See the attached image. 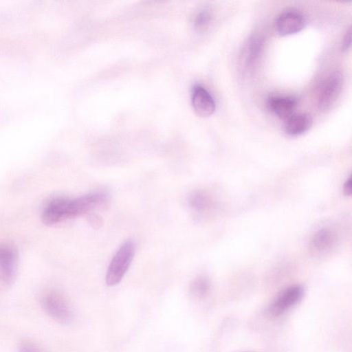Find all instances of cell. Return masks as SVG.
<instances>
[{
	"label": "cell",
	"instance_id": "8992f818",
	"mask_svg": "<svg viewBox=\"0 0 352 352\" xmlns=\"http://www.w3.org/2000/svg\"><path fill=\"white\" fill-rule=\"evenodd\" d=\"M107 194L103 192L89 193L82 197L69 199L67 205V217H75L83 214L97 206L104 204L107 200Z\"/></svg>",
	"mask_w": 352,
	"mask_h": 352
},
{
	"label": "cell",
	"instance_id": "9a60e30c",
	"mask_svg": "<svg viewBox=\"0 0 352 352\" xmlns=\"http://www.w3.org/2000/svg\"><path fill=\"white\" fill-rule=\"evenodd\" d=\"M210 289V283L206 276L196 278L190 285V294L197 298L206 296Z\"/></svg>",
	"mask_w": 352,
	"mask_h": 352
},
{
	"label": "cell",
	"instance_id": "2e32d148",
	"mask_svg": "<svg viewBox=\"0 0 352 352\" xmlns=\"http://www.w3.org/2000/svg\"><path fill=\"white\" fill-rule=\"evenodd\" d=\"M212 14L210 10L204 9L197 14L194 19V28L198 32L206 30L210 25Z\"/></svg>",
	"mask_w": 352,
	"mask_h": 352
},
{
	"label": "cell",
	"instance_id": "5bb4252c",
	"mask_svg": "<svg viewBox=\"0 0 352 352\" xmlns=\"http://www.w3.org/2000/svg\"><path fill=\"white\" fill-rule=\"evenodd\" d=\"M189 206L196 212H201L210 206L208 196L202 191L197 190L191 193L188 197Z\"/></svg>",
	"mask_w": 352,
	"mask_h": 352
},
{
	"label": "cell",
	"instance_id": "e0dca14e",
	"mask_svg": "<svg viewBox=\"0 0 352 352\" xmlns=\"http://www.w3.org/2000/svg\"><path fill=\"white\" fill-rule=\"evenodd\" d=\"M351 45V27H349L344 36L342 49L343 51L346 52L350 49Z\"/></svg>",
	"mask_w": 352,
	"mask_h": 352
},
{
	"label": "cell",
	"instance_id": "6da1fadb",
	"mask_svg": "<svg viewBox=\"0 0 352 352\" xmlns=\"http://www.w3.org/2000/svg\"><path fill=\"white\" fill-rule=\"evenodd\" d=\"M135 254L134 244L131 241L123 243L112 258L107 271L105 282L108 286L118 284L127 271Z\"/></svg>",
	"mask_w": 352,
	"mask_h": 352
},
{
	"label": "cell",
	"instance_id": "ffe728a7",
	"mask_svg": "<svg viewBox=\"0 0 352 352\" xmlns=\"http://www.w3.org/2000/svg\"><path fill=\"white\" fill-rule=\"evenodd\" d=\"M344 192L345 195H351V177L346 181L344 184Z\"/></svg>",
	"mask_w": 352,
	"mask_h": 352
},
{
	"label": "cell",
	"instance_id": "7a4b0ae2",
	"mask_svg": "<svg viewBox=\"0 0 352 352\" xmlns=\"http://www.w3.org/2000/svg\"><path fill=\"white\" fill-rule=\"evenodd\" d=\"M45 311L54 320L62 324H69L74 319V313L66 298L60 293L50 291L41 300Z\"/></svg>",
	"mask_w": 352,
	"mask_h": 352
},
{
	"label": "cell",
	"instance_id": "8fae6325",
	"mask_svg": "<svg viewBox=\"0 0 352 352\" xmlns=\"http://www.w3.org/2000/svg\"><path fill=\"white\" fill-rule=\"evenodd\" d=\"M313 120L310 115L305 113H294L285 120V132L291 136L301 135L312 126Z\"/></svg>",
	"mask_w": 352,
	"mask_h": 352
},
{
	"label": "cell",
	"instance_id": "5b68a950",
	"mask_svg": "<svg viewBox=\"0 0 352 352\" xmlns=\"http://www.w3.org/2000/svg\"><path fill=\"white\" fill-rule=\"evenodd\" d=\"M18 254L16 248L8 243H0V280L11 284L16 276Z\"/></svg>",
	"mask_w": 352,
	"mask_h": 352
},
{
	"label": "cell",
	"instance_id": "3957f363",
	"mask_svg": "<svg viewBox=\"0 0 352 352\" xmlns=\"http://www.w3.org/2000/svg\"><path fill=\"white\" fill-rule=\"evenodd\" d=\"M344 85L341 72H334L323 82L318 98V107L322 111L331 109L339 98Z\"/></svg>",
	"mask_w": 352,
	"mask_h": 352
},
{
	"label": "cell",
	"instance_id": "ba28073f",
	"mask_svg": "<svg viewBox=\"0 0 352 352\" xmlns=\"http://www.w3.org/2000/svg\"><path fill=\"white\" fill-rule=\"evenodd\" d=\"M268 109L277 117L287 120L293 114L296 109L298 100L292 96H270L267 99Z\"/></svg>",
	"mask_w": 352,
	"mask_h": 352
},
{
	"label": "cell",
	"instance_id": "52a82bcc",
	"mask_svg": "<svg viewBox=\"0 0 352 352\" xmlns=\"http://www.w3.org/2000/svg\"><path fill=\"white\" fill-rule=\"evenodd\" d=\"M306 25L303 14L296 10H287L279 14L276 20V28L281 36L296 34Z\"/></svg>",
	"mask_w": 352,
	"mask_h": 352
},
{
	"label": "cell",
	"instance_id": "4fadbf2b",
	"mask_svg": "<svg viewBox=\"0 0 352 352\" xmlns=\"http://www.w3.org/2000/svg\"><path fill=\"white\" fill-rule=\"evenodd\" d=\"M336 241V234L329 228H322L318 230L311 240L312 250L317 253H325L330 250L335 245Z\"/></svg>",
	"mask_w": 352,
	"mask_h": 352
},
{
	"label": "cell",
	"instance_id": "277c9868",
	"mask_svg": "<svg viewBox=\"0 0 352 352\" xmlns=\"http://www.w3.org/2000/svg\"><path fill=\"white\" fill-rule=\"evenodd\" d=\"M305 289L300 285H291L274 298L268 307V314L272 316H279L298 304L305 296Z\"/></svg>",
	"mask_w": 352,
	"mask_h": 352
},
{
	"label": "cell",
	"instance_id": "30bf717a",
	"mask_svg": "<svg viewBox=\"0 0 352 352\" xmlns=\"http://www.w3.org/2000/svg\"><path fill=\"white\" fill-rule=\"evenodd\" d=\"M67 201L68 199L64 197H57L52 200L42 213L43 223L52 226L67 219Z\"/></svg>",
	"mask_w": 352,
	"mask_h": 352
},
{
	"label": "cell",
	"instance_id": "9c48e42d",
	"mask_svg": "<svg viewBox=\"0 0 352 352\" xmlns=\"http://www.w3.org/2000/svg\"><path fill=\"white\" fill-rule=\"evenodd\" d=\"M191 102L195 111L199 116L208 117L215 111L216 105L213 97L201 85L194 87Z\"/></svg>",
	"mask_w": 352,
	"mask_h": 352
},
{
	"label": "cell",
	"instance_id": "ac0fdd59",
	"mask_svg": "<svg viewBox=\"0 0 352 352\" xmlns=\"http://www.w3.org/2000/svg\"><path fill=\"white\" fill-rule=\"evenodd\" d=\"M19 352H40L36 346L29 342H23L19 346Z\"/></svg>",
	"mask_w": 352,
	"mask_h": 352
},
{
	"label": "cell",
	"instance_id": "7c38bea8",
	"mask_svg": "<svg viewBox=\"0 0 352 352\" xmlns=\"http://www.w3.org/2000/svg\"><path fill=\"white\" fill-rule=\"evenodd\" d=\"M263 45V38L259 34L250 36L243 50V64L247 69H251L256 63Z\"/></svg>",
	"mask_w": 352,
	"mask_h": 352
},
{
	"label": "cell",
	"instance_id": "d6986e66",
	"mask_svg": "<svg viewBox=\"0 0 352 352\" xmlns=\"http://www.w3.org/2000/svg\"><path fill=\"white\" fill-rule=\"evenodd\" d=\"M88 221L95 228L100 227L102 223V218L96 214H90L88 217Z\"/></svg>",
	"mask_w": 352,
	"mask_h": 352
}]
</instances>
